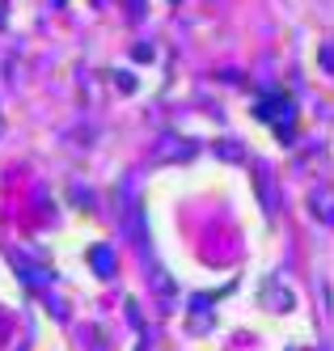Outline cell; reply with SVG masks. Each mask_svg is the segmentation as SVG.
I'll use <instances>...</instances> for the list:
<instances>
[{
    "instance_id": "1",
    "label": "cell",
    "mask_w": 334,
    "mask_h": 351,
    "mask_svg": "<svg viewBox=\"0 0 334 351\" xmlns=\"http://www.w3.org/2000/svg\"><path fill=\"white\" fill-rule=\"evenodd\" d=\"M313 204L322 208V212H318L322 220H334V199H326V195H313Z\"/></svg>"
},
{
    "instance_id": "2",
    "label": "cell",
    "mask_w": 334,
    "mask_h": 351,
    "mask_svg": "<svg viewBox=\"0 0 334 351\" xmlns=\"http://www.w3.org/2000/svg\"><path fill=\"white\" fill-rule=\"evenodd\" d=\"M93 258H97V267H102V271H106V275H110V271H115V258H110V254H106V250H97V254H93Z\"/></svg>"
}]
</instances>
